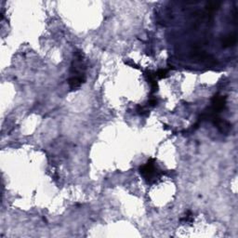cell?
Returning <instances> with one entry per match:
<instances>
[{"mask_svg":"<svg viewBox=\"0 0 238 238\" xmlns=\"http://www.w3.org/2000/svg\"><path fill=\"white\" fill-rule=\"evenodd\" d=\"M86 78L82 77H75V76H71L68 80V84L70 87L71 90H75L80 88V86L85 82Z\"/></svg>","mask_w":238,"mask_h":238,"instance_id":"3","label":"cell"},{"mask_svg":"<svg viewBox=\"0 0 238 238\" xmlns=\"http://www.w3.org/2000/svg\"><path fill=\"white\" fill-rule=\"evenodd\" d=\"M220 6V2H216V1L209 2L208 4V6H207V9L209 10V11H214V10H216V9H219Z\"/></svg>","mask_w":238,"mask_h":238,"instance_id":"5","label":"cell"},{"mask_svg":"<svg viewBox=\"0 0 238 238\" xmlns=\"http://www.w3.org/2000/svg\"><path fill=\"white\" fill-rule=\"evenodd\" d=\"M158 103V101L156 99H150L149 101H148V105L149 106H152V107H154V106H156Z\"/></svg>","mask_w":238,"mask_h":238,"instance_id":"9","label":"cell"},{"mask_svg":"<svg viewBox=\"0 0 238 238\" xmlns=\"http://www.w3.org/2000/svg\"><path fill=\"white\" fill-rule=\"evenodd\" d=\"M193 220V214L192 213V211H187V213L185 214V216L181 219V221H184V222H192Z\"/></svg>","mask_w":238,"mask_h":238,"instance_id":"7","label":"cell"},{"mask_svg":"<svg viewBox=\"0 0 238 238\" xmlns=\"http://www.w3.org/2000/svg\"><path fill=\"white\" fill-rule=\"evenodd\" d=\"M226 101H227V98H226L225 96H222V95H220V94L214 95V97L212 98V100H211L212 105H211V107H210V109H211L214 113L219 114L220 111H222L223 109H225Z\"/></svg>","mask_w":238,"mask_h":238,"instance_id":"2","label":"cell"},{"mask_svg":"<svg viewBox=\"0 0 238 238\" xmlns=\"http://www.w3.org/2000/svg\"><path fill=\"white\" fill-rule=\"evenodd\" d=\"M236 43V34H230L228 35H225L221 40V44L224 47H232Z\"/></svg>","mask_w":238,"mask_h":238,"instance_id":"4","label":"cell"},{"mask_svg":"<svg viewBox=\"0 0 238 238\" xmlns=\"http://www.w3.org/2000/svg\"><path fill=\"white\" fill-rule=\"evenodd\" d=\"M160 171L161 170L158 169L157 166L156 165V161L153 158H150L147 161V163L140 166V173L148 181H152L156 178H157L159 176Z\"/></svg>","mask_w":238,"mask_h":238,"instance_id":"1","label":"cell"},{"mask_svg":"<svg viewBox=\"0 0 238 238\" xmlns=\"http://www.w3.org/2000/svg\"><path fill=\"white\" fill-rule=\"evenodd\" d=\"M137 112L140 116H147L149 114L148 109L146 108V106H143V105H139L137 107Z\"/></svg>","mask_w":238,"mask_h":238,"instance_id":"8","label":"cell"},{"mask_svg":"<svg viewBox=\"0 0 238 238\" xmlns=\"http://www.w3.org/2000/svg\"><path fill=\"white\" fill-rule=\"evenodd\" d=\"M168 71L166 70V69H160V70H158L157 72H156V78H158V79L166 78V76H168Z\"/></svg>","mask_w":238,"mask_h":238,"instance_id":"6","label":"cell"}]
</instances>
